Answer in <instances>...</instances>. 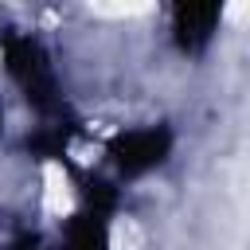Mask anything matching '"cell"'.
I'll list each match as a JSON object with an SVG mask.
<instances>
[{
    "label": "cell",
    "instance_id": "obj_1",
    "mask_svg": "<svg viewBox=\"0 0 250 250\" xmlns=\"http://www.w3.org/2000/svg\"><path fill=\"white\" fill-rule=\"evenodd\" d=\"M70 207H74L70 180H66V172H62L55 160H47V164H43V211H47V215H66Z\"/></svg>",
    "mask_w": 250,
    "mask_h": 250
},
{
    "label": "cell",
    "instance_id": "obj_2",
    "mask_svg": "<svg viewBox=\"0 0 250 250\" xmlns=\"http://www.w3.org/2000/svg\"><path fill=\"white\" fill-rule=\"evenodd\" d=\"M141 227L133 223V219H117L113 223V230H109V246L113 250H141Z\"/></svg>",
    "mask_w": 250,
    "mask_h": 250
}]
</instances>
